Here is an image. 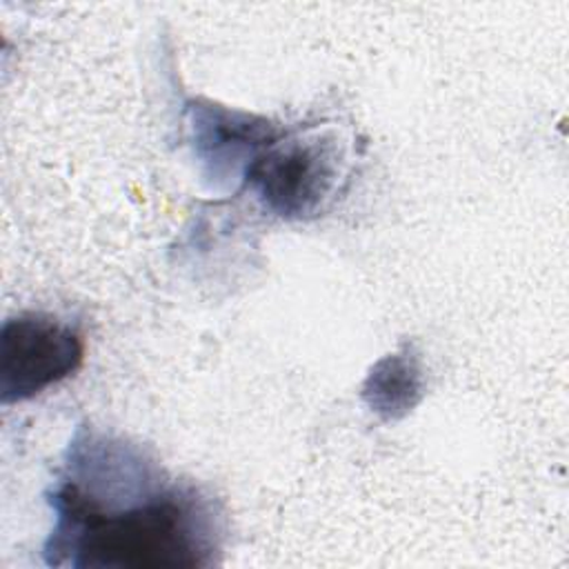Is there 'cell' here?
Here are the masks:
<instances>
[{"instance_id":"cell-1","label":"cell","mask_w":569,"mask_h":569,"mask_svg":"<svg viewBox=\"0 0 569 569\" xmlns=\"http://www.w3.org/2000/svg\"><path fill=\"white\" fill-rule=\"evenodd\" d=\"M56 522L47 565L176 569L218 562L224 513L198 485L169 480L160 465L102 480H64L49 496Z\"/></svg>"},{"instance_id":"cell-2","label":"cell","mask_w":569,"mask_h":569,"mask_svg":"<svg viewBox=\"0 0 569 569\" xmlns=\"http://www.w3.org/2000/svg\"><path fill=\"white\" fill-rule=\"evenodd\" d=\"M342 151L327 133L271 142L244 169V182L262 207L287 220L320 213L338 189Z\"/></svg>"},{"instance_id":"cell-3","label":"cell","mask_w":569,"mask_h":569,"mask_svg":"<svg viewBox=\"0 0 569 569\" xmlns=\"http://www.w3.org/2000/svg\"><path fill=\"white\" fill-rule=\"evenodd\" d=\"M84 358L76 327L49 313H18L0 329V400L36 398L69 378Z\"/></svg>"},{"instance_id":"cell-4","label":"cell","mask_w":569,"mask_h":569,"mask_svg":"<svg viewBox=\"0 0 569 569\" xmlns=\"http://www.w3.org/2000/svg\"><path fill=\"white\" fill-rule=\"evenodd\" d=\"M189 111L196 151L213 169V176L222 169L233 171L240 160L247 169L258 153L280 138L273 124L220 104L196 102Z\"/></svg>"},{"instance_id":"cell-5","label":"cell","mask_w":569,"mask_h":569,"mask_svg":"<svg viewBox=\"0 0 569 569\" xmlns=\"http://www.w3.org/2000/svg\"><path fill=\"white\" fill-rule=\"evenodd\" d=\"M425 396V369L411 345L382 356L365 378L362 398L382 420L405 418Z\"/></svg>"}]
</instances>
